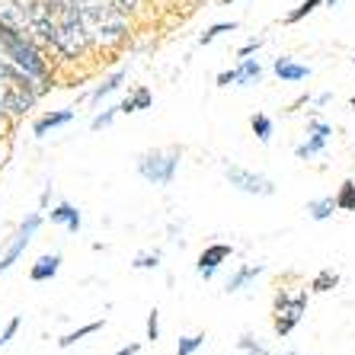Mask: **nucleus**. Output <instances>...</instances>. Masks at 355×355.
Listing matches in <instances>:
<instances>
[{
	"label": "nucleus",
	"mask_w": 355,
	"mask_h": 355,
	"mask_svg": "<svg viewBox=\"0 0 355 355\" xmlns=\"http://www.w3.org/2000/svg\"><path fill=\"white\" fill-rule=\"evenodd\" d=\"M45 13H49V26H51V45L64 55V58H80L90 35L83 26L80 13L71 0H45Z\"/></svg>",
	"instance_id": "f257e3e1"
},
{
	"label": "nucleus",
	"mask_w": 355,
	"mask_h": 355,
	"mask_svg": "<svg viewBox=\"0 0 355 355\" xmlns=\"http://www.w3.org/2000/svg\"><path fill=\"white\" fill-rule=\"evenodd\" d=\"M80 13L83 26H87V35L99 45H122L125 35H128V23H125V13H119L109 0H71Z\"/></svg>",
	"instance_id": "f03ea898"
},
{
	"label": "nucleus",
	"mask_w": 355,
	"mask_h": 355,
	"mask_svg": "<svg viewBox=\"0 0 355 355\" xmlns=\"http://www.w3.org/2000/svg\"><path fill=\"white\" fill-rule=\"evenodd\" d=\"M33 77L19 71L17 64H10V61H0V103L7 109L10 116H23L29 112L39 96V90L33 87Z\"/></svg>",
	"instance_id": "7ed1b4c3"
},
{
	"label": "nucleus",
	"mask_w": 355,
	"mask_h": 355,
	"mask_svg": "<svg viewBox=\"0 0 355 355\" xmlns=\"http://www.w3.org/2000/svg\"><path fill=\"white\" fill-rule=\"evenodd\" d=\"M0 49L7 51V58H13V64H17L19 71H26L35 83H45L49 67H45L42 55L35 51V45L26 39L23 33H17V29L7 23H0Z\"/></svg>",
	"instance_id": "20e7f679"
},
{
	"label": "nucleus",
	"mask_w": 355,
	"mask_h": 355,
	"mask_svg": "<svg viewBox=\"0 0 355 355\" xmlns=\"http://www.w3.org/2000/svg\"><path fill=\"white\" fill-rule=\"evenodd\" d=\"M304 314H307V291L304 288H295V291L282 288V291H275L272 327H275V336H279V339L291 336V330L304 320Z\"/></svg>",
	"instance_id": "39448f33"
},
{
	"label": "nucleus",
	"mask_w": 355,
	"mask_h": 355,
	"mask_svg": "<svg viewBox=\"0 0 355 355\" xmlns=\"http://www.w3.org/2000/svg\"><path fill=\"white\" fill-rule=\"evenodd\" d=\"M180 170V150H148L138 157V173L154 186H170Z\"/></svg>",
	"instance_id": "423d86ee"
},
{
	"label": "nucleus",
	"mask_w": 355,
	"mask_h": 355,
	"mask_svg": "<svg viewBox=\"0 0 355 355\" xmlns=\"http://www.w3.org/2000/svg\"><path fill=\"white\" fill-rule=\"evenodd\" d=\"M224 176H227V182H231L234 189L247 192V196H275L272 180H266V176L253 173V170H243V166H237V164L224 166Z\"/></svg>",
	"instance_id": "0eeeda50"
},
{
	"label": "nucleus",
	"mask_w": 355,
	"mask_h": 355,
	"mask_svg": "<svg viewBox=\"0 0 355 355\" xmlns=\"http://www.w3.org/2000/svg\"><path fill=\"white\" fill-rule=\"evenodd\" d=\"M13 7H17V17L26 23V29L51 45V26H49V13H45V0H13Z\"/></svg>",
	"instance_id": "6e6552de"
},
{
	"label": "nucleus",
	"mask_w": 355,
	"mask_h": 355,
	"mask_svg": "<svg viewBox=\"0 0 355 355\" xmlns=\"http://www.w3.org/2000/svg\"><path fill=\"white\" fill-rule=\"evenodd\" d=\"M39 224H42V215H29V218H26L23 227H19L17 237H13V243L7 247V253L0 257V272H7L10 266H13L19 257H23L26 247H29V240H33V237H35V231H39Z\"/></svg>",
	"instance_id": "1a4fd4ad"
},
{
	"label": "nucleus",
	"mask_w": 355,
	"mask_h": 355,
	"mask_svg": "<svg viewBox=\"0 0 355 355\" xmlns=\"http://www.w3.org/2000/svg\"><path fill=\"white\" fill-rule=\"evenodd\" d=\"M333 128L327 122H320V119H311L307 122V141L304 144H297L295 157L297 160H307V157H317V154H323L327 150V141H330Z\"/></svg>",
	"instance_id": "9d476101"
},
{
	"label": "nucleus",
	"mask_w": 355,
	"mask_h": 355,
	"mask_svg": "<svg viewBox=\"0 0 355 355\" xmlns=\"http://www.w3.org/2000/svg\"><path fill=\"white\" fill-rule=\"evenodd\" d=\"M231 253H234V247L231 243H211V247H205L202 253H198V275L202 279H211V275L218 272V266L224 263V259H231Z\"/></svg>",
	"instance_id": "9b49d317"
},
{
	"label": "nucleus",
	"mask_w": 355,
	"mask_h": 355,
	"mask_svg": "<svg viewBox=\"0 0 355 355\" xmlns=\"http://www.w3.org/2000/svg\"><path fill=\"white\" fill-rule=\"evenodd\" d=\"M266 269H263V263H250V266H240L237 272L227 279V285H224V291L227 295H237V291H243L250 285V282H257L259 275H263Z\"/></svg>",
	"instance_id": "f8f14e48"
},
{
	"label": "nucleus",
	"mask_w": 355,
	"mask_h": 355,
	"mask_svg": "<svg viewBox=\"0 0 355 355\" xmlns=\"http://www.w3.org/2000/svg\"><path fill=\"white\" fill-rule=\"evenodd\" d=\"M49 221L51 224H64L67 234H77V231H80V224H83L80 221V211H77L71 202H61L58 208H51V211H49Z\"/></svg>",
	"instance_id": "ddd939ff"
},
{
	"label": "nucleus",
	"mask_w": 355,
	"mask_h": 355,
	"mask_svg": "<svg viewBox=\"0 0 355 355\" xmlns=\"http://www.w3.org/2000/svg\"><path fill=\"white\" fill-rule=\"evenodd\" d=\"M263 80V67L257 58H240V67H234V87H253Z\"/></svg>",
	"instance_id": "4468645a"
},
{
	"label": "nucleus",
	"mask_w": 355,
	"mask_h": 355,
	"mask_svg": "<svg viewBox=\"0 0 355 355\" xmlns=\"http://www.w3.org/2000/svg\"><path fill=\"white\" fill-rule=\"evenodd\" d=\"M272 71L279 74V80H285V83H297V80H307V77H311V67L295 64L291 58H275Z\"/></svg>",
	"instance_id": "2eb2a0df"
},
{
	"label": "nucleus",
	"mask_w": 355,
	"mask_h": 355,
	"mask_svg": "<svg viewBox=\"0 0 355 355\" xmlns=\"http://www.w3.org/2000/svg\"><path fill=\"white\" fill-rule=\"evenodd\" d=\"M58 269H61V257H58V253H51V257H39V259H35V266L29 269V279H33V282H49V279H55V275H58Z\"/></svg>",
	"instance_id": "dca6fc26"
},
{
	"label": "nucleus",
	"mask_w": 355,
	"mask_h": 355,
	"mask_svg": "<svg viewBox=\"0 0 355 355\" xmlns=\"http://www.w3.org/2000/svg\"><path fill=\"white\" fill-rule=\"evenodd\" d=\"M150 103H154V96H150L148 87H138V90H132L128 96L119 103V112H125V116H132V112H141V109H150Z\"/></svg>",
	"instance_id": "f3484780"
},
{
	"label": "nucleus",
	"mask_w": 355,
	"mask_h": 355,
	"mask_svg": "<svg viewBox=\"0 0 355 355\" xmlns=\"http://www.w3.org/2000/svg\"><path fill=\"white\" fill-rule=\"evenodd\" d=\"M71 119H74V112H71V109H61V112H49V116H42L39 122L33 125V135H35V138H45L51 128H61V125H67Z\"/></svg>",
	"instance_id": "a211bd4d"
},
{
	"label": "nucleus",
	"mask_w": 355,
	"mask_h": 355,
	"mask_svg": "<svg viewBox=\"0 0 355 355\" xmlns=\"http://www.w3.org/2000/svg\"><path fill=\"white\" fill-rule=\"evenodd\" d=\"M333 211H336V196H323V198L307 202V215L314 218V221H327Z\"/></svg>",
	"instance_id": "6ab92c4d"
},
{
	"label": "nucleus",
	"mask_w": 355,
	"mask_h": 355,
	"mask_svg": "<svg viewBox=\"0 0 355 355\" xmlns=\"http://www.w3.org/2000/svg\"><path fill=\"white\" fill-rule=\"evenodd\" d=\"M336 285H339L336 269H320V272L311 279V291H317V295H327V291H333Z\"/></svg>",
	"instance_id": "aec40b11"
},
{
	"label": "nucleus",
	"mask_w": 355,
	"mask_h": 355,
	"mask_svg": "<svg viewBox=\"0 0 355 355\" xmlns=\"http://www.w3.org/2000/svg\"><path fill=\"white\" fill-rule=\"evenodd\" d=\"M336 211H355V180H346L336 192Z\"/></svg>",
	"instance_id": "412c9836"
},
{
	"label": "nucleus",
	"mask_w": 355,
	"mask_h": 355,
	"mask_svg": "<svg viewBox=\"0 0 355 355\" xmlns=\"http://www.w3.org/2000/svg\"><path fill=\"white\" fill-rule=\"evenodd\" d=\"M122 80H125V71H116L112 77H106V80L99 83L96 90H93V96H90V99H93V103H99L103 96H109V93H116L119 87H122Z\"/></svg>",
	"instance_id": "4be33fe9"
},
{
	"label": "nucleus",
	"mask_w": 355,
	"mask_h": 355,
	"mask_svg": "<svg viewBox=\"0 0 355 355\" xmlns=\"http://www.w3.org/2000/svg\"><path fill=\"white\" fill-rule=\"evenodd\" d=\"M250 128H253V135H257L263 144H269V138H272V119L263 116V112H257V116L250 119Z\"/></svg>",
	"instance_id": "5701e85b"
},
{
	"label": "nucleus",
	"mask_w": 355,
	"mask_h": 355,
	"mask_svg": "<svg viewBox=\"0 0 355 355\" xmlns=\"http://www.w3.org/2000/svg\"><path fill=\"white\" fill-rule=\"evenodd\" d=\"M96 330H103V320H93V323H87V327H80V330H74V333H67V336H61L58 346H61V349H71L77 339L90 336V333H96Z\"/></svg>",
	"instance_id": "b1692460"
},
{
	"label": "nucleus",
	"mask_w": 355,
	"mask_h": 355,
	"mask_svg": "<svg viewBox=\"0 0 355 355\" xmlns=\"http://www.w3.org/2000/svg\"><path fill=\"white\" fill-rule=\"evenodd\" d=\"M320 7V0H304V3H297L291 13H285V26H295V23H301L304 17H311L314 10Z\"/></svg>",
	"instance_id": "393cba45"
},
{
	"label": "nucleus",
	"mask_w": 355,
	"mask_h": 355,
	"mask_svg": "<svg viewBox=\"0 0 355 355\" xmlns=\"http://www.w3.org/2000/svg\"><path fill=\"white\" fill-rule=\"evenodd\" d=\"M202 346H205V333H196V336H182L180 346H176V355H196Z\"/></svg>",
	"instance_id": "a878e982"
},
{
	"label": "nucleus",
	"mask_w": 355,
	"mask_h": 355,
	"mask_svg": "<svg viewBox=\"0 0 355 355\" xmlns=\"http://www.w3.org/2000/svg\"><path fill=\"white\" fill-rule=\"evenodd\" d=\"M221 33H237V23H215V26H208L205 33L198 35V42H202V45H208V42H215Z\"/></svg>",
	"instance_id": "bb28decb"
},
{
	"label": "nucleus",
	"mask_w": 355,
	"mask_h": 355,
	"mask_svg": "<svg viewBox=\"0 0 355 355\" xmlns=\"http://www.w3.org/2000/svg\"><path fill=\"white\" fill-rule=\"evenodd\" d=\"M237 346L243 349V352H247V355H269V349H266L263 343H257V339L250 336V333H243V336L237 339Z\"/></svg>",
	"instance_id": "cd10ccee"
},
{
	"label": "nucleus",
	"mask_w": 355,
	"mask_h": 355,
	"mask_svg": "<svg viewBox=\"0 0 355 355\" xmlns=\"http://www.w3.org/2000/svg\"><path fill=\"white\" fill-rule=\"evenodd\" d=\"M135 269H157L160 266V250H154V253H141V257H135Z\"/></svg>",
	"instance_id": "c85d7f7f"
},
{
	"label": "nucleus",
	"mask_w": 355,
	"mask_h": 355,
	"mask_svg": "<svg viewBox=\"0 0 355 355\" xmlns=\"http://www.w3.org/2000/svg\"><path fill=\"white\" fill-rule=\"evenodd\" d=\"M119 116V106H112V109H106V112H103V116H96L90 122V128L93 132H99V128H109V125H112V119Z\"/></svg>",
	"instance_id": "c756f323"
},
{
	"label": "nucleus",
	"mask_w": 355,
	"mask_h": 355,
	"mask_svg": "<svg viewBox=\"0 0 355 355\" xmlns=\"http://www.w3.org/2000/svg\"><path fill=\"white\" fill-rule=\"evenodd\" d=\"M148 339H150V343H157V339H160V314H157V307L148 314Z\"/></svg>",
	"instance_id": "7c9ffc66"
},
{
	"label": "nucleus",
	"mask_w": 355,
	"mask_h": 355,
	"mask_svg": "<svg viewBox=\"0 0 355 355\" xmlns=\"http://www.w3.org/2000/svg\"><path fill=\"white\" fill-rule=\"evenodd\" d=\"M17 330H19V317H13V320H10V323H7V330L0 333V346H7L10 339L17 336Z\"/></svg>",
	"instance_id": "2f4dec72"
},
{
	"label": "nucleus",
	"mask_w": 355,
	"mask_h": 355,
	"mask_svg": "<svg viewBox=\"0 0 355 355\" xmlns=\"http://www.w3.org/2000/svg\"><path fill=\"white\" fill-rule=\"evenodd\" d=\"M259 49H263V39H250L247 45L237 51V58H250V55H253V51H259Z\"/></svg>",
	"instance_id": "473e14b6"
},
{
	"label": "nucleus",
	"mask_w": 355,
	"mask_h": 355,
	"mask_svg": "<svg viewBox=\"0 0 355 355\" xmlns=\"http://www.w3.org/2000/svg\"><path fill=\"white\" fill-rule=\"evenodd\" d=\"M109 3H112L119 13H135V7H138V0H109Z\"/></svg>",
	"instance_id": "72a5a7b5"
},
{
	"label": "nucleus",
	"mask_w": 355,
	"mask_h": 355,
	"mask_svg": "<svg viewBox=\"0 0 355 355\" xmlns=\"http://www.w3.org/2000/svg\"><path fill=\"white\" fill-rule=\"evenodd\" d=\"M141 352V343H128V346H122L116 355H138Z\"/></svg>",
	"instance_id": "f704fd0d"
},
{
	"label": "nucleus",
	"mask_w": 355,
	"mask_h": 355,
	"mask_svg": "<svg viewBox=\"0 0 355 355\" xmlns=\"http://www.w3.org/2000/svg\"><path fill=\"white\" fill-rule=\"evenodd\" d=\"M330 99H333V96H330V93H320V96H317V99H314V103H317V106H327V103H330Z\"/></svg>",
	"instance_id": "c9c22d12"
},
{
	"label": "nucleus",
	"mask_w": 355,
	"mask_h": 355,
	"mask_svg": "<svg viewBox=\"0 0 355 355\" xmlns=\"http://www.w3.org/2000/svg\"><path fill=\"white\" fill-rule=\"evenodd\" d=\"M327 3H330V7H336V3H339V0H327Z\"/></svg>",
	"instance_id": "e433bc0d"
},
{
	"label": "nucleus",
	"mask_w": 355,
	"mask_h": 355,
	"mask_svg": "<svg viewBox=\"0 0 355 355\" xmlns=\"http://www.w3.org/2000/svg\"><path fill=\"white\" fill-rule=\"evenodd\" d=\"M282 355H297V352H282Z\"/></svg>",
	"instance_id": "4c0bfd02"
},
{
	"label": "nucleus",
	"mask_w": 355,
	"mask_h": 355,
	"mask_svg": "<svg viewBox=\"0 0 355 355\" xmlns=\"http://www.w3.org/2000/svg\"><path fill=\"white\" fill-rule=\"evenodd\" d=\"M224 3H231V0H224Z\"/></svg>",
	"instance_id": "58836bf2"
}]
</instances>
